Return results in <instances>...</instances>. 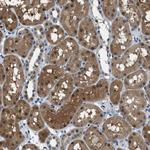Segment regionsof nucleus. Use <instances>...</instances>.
Listing matches in <instances>:
<instances>
[{
    "mask_svg": "<svg viewBox=\"0 0 150 150\" xmlns=\"http://www.w3.org/2000/svg\"><path fill=\"white\" fill-rule=\"evenodd\" d=\"M100 67L99 62L93 51L81 49L80 52V68L73 75L76 88H85L93 85L100 79Z\"/></svg>",
    "mask_w": 150,
    "mask_h": 150,
    "instance_id": "nucleus-1",
    "label": "nucleus"
},
{
    "mask_svg": "<svg viewBox=\"0 0 150 150\" xmlns=\"http://www.w3.org/2000/svg\"><path fill=\"white\" fill-rule=\"evenodd\" d=\"M39 108L41 115L48 126L51 129L60 130L67 127L72 122V119L79 107H76L69 102L60 107H55L47 101L41 104Z\"/></svg>",
    "mask_w": 150,
    "mask_h": 150,
    "instance_id": "nucleus-2",
    "label": "nucleus"
},
{
    "mask_svg": "<svg viewBox=\"0 0 150 150\" xmlns=\"http://www.w3.org/2000/svg\"><path fill=\"white\" fill-rule=\"evenodd\" d=\"M110 52L113 57H120L132 45V33L129 23L122 16H118L111 25Z\"/></svg>",
    "mask_w": 150,
    "mask_h": 150,
    "instance_id": "nucleus-3",
    "label": "nucleus"
},
{
    "mask_svg": "<svg viewBox=\"0 0 150 150\" xmlns=\"http://www.w3.org/2000/svg\"><path fill=\"white\" fill-rule=\"evenodd\" d=\"M80 46L73 37H66L59 44L52 47L47 54V64L57 65L60 67L66 66L69 61L75 60L80 57Z\"/></svg>",
    "mask_w": 150,
    "mask_h": 150,
    "instance_id": "nucleus-4",
    "label": "nucleus"
},
{
    "mask_svg": "<svg viewBox=\"0 0 150 150\" xmlns=\"http://www.w3.org/2000/svg\"><path fill=\"white\" fill-rule=\"evenodd\" d=\"M126 67L127 74L138 69L149 70L150 66V51L149 45L145 43L132 44L120 56Z\"/></svg>",
    "mask_w": 150,
    "mask_h": 150,
    "instance_id": "nucleus-5",
    "label": "nucleus"
},
{
    "mask_svg": "<svg viewBox=\"0 0 150 150\" xmlns=\"http://www.w3.org/2000/svg\"><path fill=\"white\" fill-rule=\"evenodd\" d=\"M34 44V36L28 29L24 28L16 36L8 37L3 45V54H15L20 58H26Z\"/></svg>",
    "mask_w": 150,
    "mask_h": 150,
    "instance_id": "nucleus-6",
    "label": "nucleus"
},
{
    "mask_svg": "<svg viewBox=\"0 0 150 150\" xmlns=\"http://www.w3.org/2000/svg\"><path fill=\"white\" fill-rule=\"evenodd\" d=\"M66 70L63 67L53 64H46L41 70L37 79L36 92L40 98H47L54 86L61 77L64 76Z\"/></svg>",
    "mask_w": 150,
    "mask_h": 150,
    "instance_id": "nucleus-7",
    "label": "nucleus"
},
{
    "mask_svg": "<svg viewBox=\"0 0 150 150\" xmlns=\"http://www.w3.org/2000/svg\"><path fill=\"white\" fill-rule=\"evenodd\" d=\"M148 104V98L143 89H128L123 91L119 101V111L122 116L135 111L144 110Z\"/></svg>",
    "mask_w": 150,
    "mask_h": 150,
    "instance_id": "nucleus-8",
    "label": "nucleus"
},
{
    "mask_svg": "<svg viewBox=\"0 0 150 150\" xmlns=\"http://www.w3.org/2000/svg\"><path fill=\"white\" fill-rule=\"evenodd\" d=\"M133 128L124 119L123 116L114 115L107 118L102 124V132L110 142L126 139Z\"/></svg>",
    "mask_w": 150,
    "mask_h": 150,
    "instance_id": "nucleus-9",
    "label": "nucleus"
},
{
    "mask_svg": "<svg viewBox=\"0 0 150 150\" xmlns=\"http://www.w3.org/2000/svg\"><path fill=\"white\" fill-rule=\"evenodd\" d=\"M75 88L76 87H75L73 75L66 72L52 89L49 96L47 97V101L55 107H60L68 102Z\"/></svg>",
    "mask_w": 150,
    "mask_h": 150,
    "instance_id": "nucleus-10",
    "label": "nucleus"
},
{
    "mask_svg": "<svg viewBox=\"0 0 150 150\" xmlns=\"http://www.w3.org/2000/svg\"><path fill=\"white\" fill-rule=\"evenodd\" d=\"M104 118V112L100 107L90 102L82 103L75 113L72 124L75 127H84L88 124L98 125L102 123Z\"/></svg>",
    "mask_w": 150,
    "mask_h": 150,
    "instance_id": "nucleus-11",
    "label": "nucleus"
},
{
    "mask_svg": "<svg viewBox=\"0 0 150 150\" xmlns=\"http://www.w3.org/2000/svg\"><path fill=\"white\" fill-rule=\"evenodd\" d=\"M76 38L79 46L84 49L90 50V51H94L95 49H97L100 44V41H99L97 31H96L92 19L87 17L81 20L78 26V30H77Z\"/></svg>",
    "mask_w": 150,
    "mask_h": 150,
    "instance_id": "nucleus-12",
    "label": "nucleus"
},
{
    "mask_svg": "<svg viewBox=\"0 0 150 150\" xmlns=\"http://www.w3.org/2000/svg\"><path fill=\"white\" fill-rule=\"evenodd\" d=\"M2 64L6 73L5 80L12 81L19 88L23 89L24 83H25V75H24L23 65L20 57L15 54L5 55Z\"/></svg>",
    "mask_w": 150,
    "mask_h": 150,
    "instance_id": "nucleus-13",
    "label": "nucleus"
},
{
    "mask_svg": "<svg viewBox=\"0 0 150 150\" xmlns=\"http://www.w3.org/2000/svg\"><path fill=\"white\" fill-rule=\"evenodd\" d=\"M0 134L2 139L10 140L22 135L19 127V120L12 107H4L1 111Z\"/></svg>",
    "mask_w": 150,
    "mask_h": 150,
    "instance_id": "nucleus-14",
    "label": "nucleus"
},
{
    "mask_svg": "<svg viewBox=\"0 0 150 150\" xmlns=\"http://www.w3.org/2000/svg\"><path fill=\"white\" fill-rule=\"evenodd\" d=\"M81 20L77 16L74 10V1H70L67 5H65L60 11L59 23L60 26L64 29L66 34L69 37H76L79 23Z\"/></svg>",
    "mask_w": 150,
    "mask_h": 150,
    "instance_id": "nucleus-15",
    "label": "nucleus"
},
{
    "mask_svg": "<svg viewBox=\"0 0 150 150\" xmlns=\"http://www.w3.org/2000/svg\"><path fill=\"white\" fill-rule=\"evenodd\" d=\"M83 140L85 141L88 148L91 150L114 149L112 142L106 138L103 132L100 131L96 126H90L86 130Z\"/></svg>",
    "mask_w": 150,
    "mask_h": 150,
    "instance_id": "nucleus-16",
    "label": "nucleus"
},
{
    "mask_svg": "<svg viewBox=\"0 0 150 150\" xmlns=\"http://www.w3.org/2000/svg\"><path fill=\"white\" fill-rule=\"evenodd\" d=\"M109 83L107 79H99L95 84L82 88L84 102H98L107 98Z\"/></svg>",
    "mask_w": 150,
    "mask_h": 150,
    "instance_id": "nucleus-17",
    "label": "nucleus"
},
{
    "mask_svg": "<svg viewBox=\"0 0 150 150\" xmlns=\"http://www.w3.org/2000/svg\"><path fill=\"white\" fill-rule=\"evenodd\" d=\"M118 8L122 17L128 21L131 31L139 27L141 22V12L137 7L135 1L120 0L118 1Z\"/></svg>",
    "mask_w": 150,
    "mask_h": 150,
    "instance_id": "nucleus-18",
    "label": "nucleus"
},
{
    "mask_svg": "<svg viewBox=\"0 0 150 150\" xmlns=\"http://www.w3.org/2000/svg\"><path fill=\"white\" fill-rule=\"evenodd\" d=\"M22 89L12 81L5 80L1 85V103L4 107H13L18 102Z\"/></svg>",
    "mask_w": 150,
    "mask_h": 150,
    "instance_id": "nucleus-19",
    "label": "nucleus"
},
{
    "mask_svg": "<svg viewBox=\"0 0 150 150\" xmlns=\"http://www.w3.org/2000/svg\"><path fill=\"white\" fill-rule=\"evenodd\" d=\"M149 73L147 70L138 69L127 74L123 78V86L125 90L128 89H142L148 84Z\"/></svg>",
    "mask_w": 150,
    "mask_h": 150,
    "instance_id": "nucleus-20",
    "label": "nucleus"
},
{
    "mask_svg": "<svg viewBox=\"0 0 150 150\" xmlns=\"http://www.w3.org/2000/svg\"><path fill=\"white\" fill-rule=\"evenodd\" d=\"M18 19H19V22L22 24V25L28 27V26H36V25H39V24H42L43 22L46 21L47 16H46V12L42 11L38 7H36L33 4L32 1V6Z\"/></svg>",
    "mask_w": 150,
    "mask_h": 150,
    "instance_id": "nucleus-21",
    "label": "nucleus"
},
{
    "mask_svg": "<svg viewBox=\"0 0 150 150\" xmlns=\"http://www.w3.org/2000/svg\"><path fill=\"white\" fill-rule=\"evenodd\" d=\"M0 17L2 23L4 24L6 30L9 32H13L18 26V16L16 15L15 11L12 8H9L4 2H1V11Z\"/></svg>",
    "mask_w": 150,
    "mask_h": 150,
    "instance_id": "nucleus-22",
    "label": "nucleus"
},
{
    "mask_svg": "<svg viewBox=\"0 0 150 150\" xmlns=\"http://www.w3.org/2000/svg\"><path fill=\"white\" fill-rule=\"evenodd\" d=\"M26 120H27L28 127L34 132L40 131L41 129L45 127V124H46L42 115H41L39 106L37 105H33L31 107V111Z\"/></svg>",
    "mask_w": 150,
    "mask_h": 150,
    "instance_id": "nucleus-23",
    "label": "nucleus"
},
{
    "mask_svg": "<svg viewBox=\"0 0 150 150\" xmlns=\"http://www.w3.org/2000/svg\"><path fill=\"white\" fill-rule=\"evenodd\" d=\"M137 7L141 12V22L140 28L144 35L150 34V2L147 1H135Z\"/></svg>",
    "mask_w": 150,
    "mask_h": 150,
    "instance_id": "nucleus-24",
    "label": "nucleus"
},
{
    "mask_svg": "<svg viewBox=\"0 0 150 150\" xmlns=\"http://www.w3.org/2000/svg\"><path fill=\"white\" fill-rule=\"evenodd\" d=\"M66 37V32L64 31V29L60 25H57V24L51 25L46 31V39L48 43H50L52 46L59 44Z\"/></svg>",
    "mask_w": 150,
    "mask_h": 150,
    "instance_id": "nucleus-25",
    "label": "nucleus"
},
{
    "mask_svg": "<svg viewBox=\"0 0 150 150\" xmlns=\"http://www.w3.org/2000/svg\"><path fill=\"white\" fill-rule=\"evenodd\" d=\"M123 81L121 79H114L111 83H109V88H108V96L113 105L117 106L119 104L121 94L123 92Z\"/></svg>",
    "mask_w": 150,
    "mask_h": 150,
    "instance_id": "nucleus-26",
    "label": "nucleus"
},
{
    "mask_svg": "<svg viewBox=\"0 0 150 150\" xmlns=\"http://www.w3.org/2000/svg\"><path fill=\"white\" fill-rule=\"evenodd\" d=\"M124 119L129 123L130 126L132 128H140L142 127L145 123L147 122V115L143 110L135 111V112H131L129 114H126L123 116Z\"/></svg>",
    "mask_w": 150,
    "mask_h": 150,
    "instance_id": "nucleus-27",
    "label": "nucleus"
},
{
    "mask_svg": "<svg viewBox=\"0 0 150 150\" xmlns=\"http://www.w3.org/2000/svg\"><path fill=\"white\" fill-rule=\"evenodd\" d=\"M102 11L105 18L109 21H113L118 17V1L117 0H105L102 1Z\"/></svg>",
    "mask_w": 150,
    "mask_h": 150,
    "instance_id": "nucleus-28",
    "label": "nucleus"
},
{
    "mask_svg": "<svg viewBox=\"0 0 150 150\" xmlns=\"http://www.w3.org/2000/svg\"><path fill=\"white\" fill-rule=\"evenodd\" d=\"M111 73L115 79H123L127 75L126 67L123 63L121 57H112L110 61Z\"/></svg>",
    "mask_w": 150,
    "mask_h": 150,
    "instance_id": "nucleus-29",
    "label": "nucleus"
},
{
    "mask_svg": "<svg viewBox=\"0 0 150 150\" xmlns=\"http://www.w3.org/2000/svg\"><path fill=\"white\" fill-rule=\"evenodd\" d=\"M128 138V148L130 150H147L148 145L145 142L142 135L137 132H131Z\"/></svg>",
    "mask_w": 150,
    "mask_h": 150,
    "instance_id": "nucleus-30",
    "label": "nucleus"
},
{
    "mask_svg": "<svg viewBox=\"0 0 150 150\" xmlns=\"http://www.w3.org/2000/svg\"><path fill=\"white\" fill-rule=\"evenodd\" d=\"M31 107L32 106H30V104L27 101L23 100V99H19L18 102L12 107V109H13L19 121H22V120L27 119L29 113L31 111Z\"/></svg>",
    "mask_w": 150,
    "mask_h": 150,
    "instance_id": "nucleus-31",
    "label": "nucleus"
},
{
    "mask_svg": "<svg viewBox=\"0 0 150 150\" xmlns=\"http://www.w3.org/2000/svg\"><path fill=\"white\" fill-rule=\"evenodd\" d=\"M74 10L80 20L88 17L90 10V1L88 0H76L74 1Z\"/></svg>",
    "mask_w": 150,
    "mask_h": 150,
    "instance_id": "nucleus-32",
    "label": "nucleus"
},
{
    "mask_svg": "<svg viewBox=\"0 0 150 150\" xmlns=\"http://www.w3.org/2000/svg\"><path fill=\"white\" fill-rule=\"evenodd\" d=\"M25 137L24 135H20L19 137H16V138L10 139V140H6V139H2L1 143H0V148L2 150H14L20 145L22 142L24 141Z\"/></svg>",
    "mask_w": 150,
    "mask_h": 150,
    "instance_id": "nucleus-33",
    "label": "nucleus"
},
{
    "mask_svg": "<svg viewBox=\"0 0 150 150\" xmlns=\"http://www.w3.org/2000/svg\"><path fill=\"white\" fill-rule=\"evenodd\" d=\"M68 102L72 105L79 107L82 103H84V99H83V91L82 88H75V90L72 93L71 97L68 100Z\"/></svg>",
    "mask_w": 150,
    "mask_h": 150,
    "instance_id": "nucleus-34",
    "label": "nucleus"
},
{
    "mask_svg": "<svg viewBox=\"0 0 150 150\" xmlns=\"http://www.w3.org/2000/svg\"><path fill=\"white\" fill-rule=\"evenodd\" d=\"M33 4L38 7L39 9H41L42 11L46 12L50 9H52L53 7L56 5V2L55 1H39V0H36V1H33Z\"/></svg>",
    "mask_w": 150,
    "mask_h": 150,
    "instance_id": "nucleus-35",
    "label": "nucleus"
},
{
    "mask_svg": "<svg viewBox=\"0 0 150 150\" xmlns=\"http://www.w3.org/2000/svg\"><path fill=\"white\" fill-rule=\"evenodd\" d=\"M68 150H88V146L86 145L85 141L84 140H80V139H77L72 141L71 143L68 145L67 147Z\"/></svg>",
    "mask_w": 150,
    "mask_h": 150,
    "instance_id": "nucleus-36",
    "label": "nucleus"
},
{
    "mask_svg": "<svg viewBox=\"0 0 150 150\" xmlns=\"http://www.w3.org/2000/svg\"><path fill=\"white\" fill-rule=\"evenodd\" d=\"M142 137L145 140V142L147 143V145L149 146V142H150V124L148 122H146L143 125V130H142Z\"/></svg>",
    "mask_w": 150,
    "mask_h": 150,
    "instance_id": "nucleus-37",
    "label": "nucleus"
},
{
    "mask_svg": "<svg viewBox=\"0 0 150 150\" xmlns=\"http://www.w3.org/2000/svg\"><path fill=\"white\" fill-rule=\"evenodd\" d=\"M50 136V131L48 128H43L40 131H38V137H39V141L41 143H44L46 139Z\"/></svg>",
    "mask_w": 150,
    "mask_h": 150,
    "instance_id": "nucleus-38",
    "label": "nucleus"
},
{
    "mask_svg": "<svg viewBox=\"0 0 150 150\" xmlns=\"http://www.w3.org/2000/svg\"><path fill=\"white\" fill-rule=\"evenodd\" d=\"M0 82H1V85H3V83L5 82L6 79V73H5V70H4L3 64H0Z\"/></svg>",
    "mask_w": 150,
    "mask_h": 150,
    "instance_id": "nucleus-39",
    "label": "nucleus"
},
{
    "mask_svg": "<svg viewBox=\"0 0 150 150\" xmlns=\"http://www.w3.org/2000/svg\"><path fill=\"white\" fill-rule=\"evenodd\" d=\"M21 149H22V150H30V149H32V150H38V149H39V147L36 146L35 144L28 143V144H25L24 146H22V148H21Z\"/></svg>",
    "mask_w": 150,
    "mask_h": 150,
    "instance_id": "nucleus-40",
    "label": "nucleus"
},
{
    "mask_svg": "<svg viewBox=\"0 0 150 150\" xmlns=\"http://www.w3.org/2000/svg\"><path fill=\"white\" fill-rule=\"evenodd\" d=\"M70 1H67V0H63V1H57L56 2V4L58 6H65V5H67V4L69 3Z\"/></svg>",
    "mask_w": 150,
    "mask_h": 150,
    "instance_id": "nucleus-41",
    "label": "nucleus"
}]
</instances>
